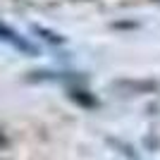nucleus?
<instances>
[{"instance_id":"nucleus-1","label":"nucleus","mask_w":160,"mask_h":160,"mask_svg":"<svg viewBox=\"0 0 160 160\" xmlns=\"http://www.w3.org/2000/svg\"><path fill=\"white\" fill-rule=\"evenodd\" d=\"M0 38L7 41L10 46H14V48H19V50H24V53H33V46H29L24 38H19V36H17V33H14L10 27H5L2 22H0Z\"/></svg>"}]
</instances>
